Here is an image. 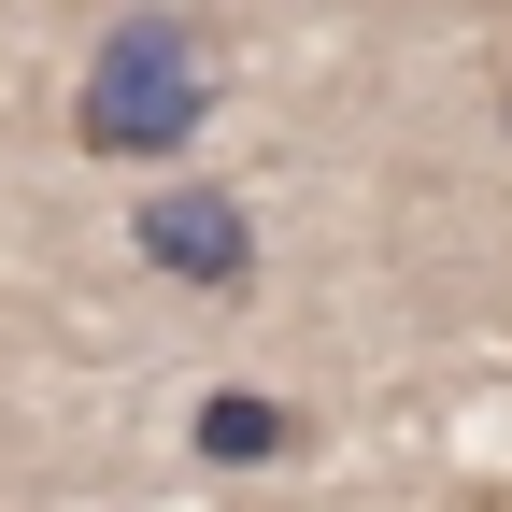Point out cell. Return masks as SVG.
Wrapping results in <instances>:
<instances>
[{
    "label": "cell",
    "mask_w": 512,
    "mask_h": 512,
    "mask_svg": "<svg viewBox=\"0 0 512 512\" xmlns=\"http://www.w3.org/2000/svg\"><path fill=\"white\" fill-rule=\"evenodd\" d=\"M200 114H214V29H200V15L143 0V15H114V29L86 43V86H72V143H86V157L157 171V157L200 143Z\"/></svg>",
    "instance_id": "6da1fadb"
},
{
    "label": "cell",
    "mask_w": 512,
    "mask_h": 512,
    "mask_svg": "<svg viewBox=\"0 0 512 512\" xmlns=\"http://www.w3.org/2000/svg\"><path fill=\"white\" fill-rule=\"evenodd\" d=\"M128 242H143L171 285H214V299H228V285L256 271V214L228 200V185H157V200L128 214Z\"/></svg>",
    "instance_id": "7a4b0ae2"
},
{
    "label": "cell",
    "mask_w": 512,
    "mask_h": 512,
    "mask_svg": "<svg viewBox=\"0 0 512 512\" xmlns=\"http://www.w3.org/2000/svg\"><path fill=\"white\" fill-rule=\"evenodd\" d=\"M185 441H200L214 470H271L285 441H299V413H285V399H242V384H228V399H200V427H185Z\"/></svg>",
    "instance_id": "3957f363"
}]
</instances>
